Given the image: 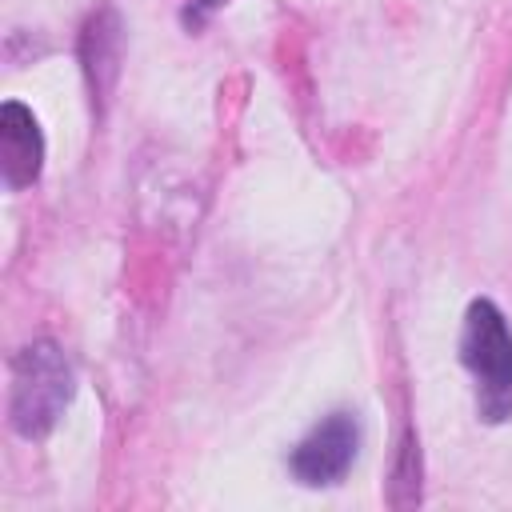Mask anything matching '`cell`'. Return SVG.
<instances>
[{"label":"cell","instance_id":"obj_4","mask_svg":"<svg viewBox=\"0 0 512 512\" xmlns=\"http://www.w3.org/2000/svg\"><path fill=\"white\" fill-rule=\"evenodd\" d=\"M0 168H4V188L12 192L28 188L44 168L40 124L20 100H4L0 108Z\"/></svg>","mask_w":512,"mask_h":512},{"label":"cell","instance_id":"obj_1","mask_svg":"<svg viewBox=\"0 0 512 512\" xmlns=\"http://www.w3.org/2000/svg\"><path fill=\"white\" fill-rule=\"evenodd\" d=\"M76 376L68 356L52 340H32L8 368V424L24 440H40L56 428L72 400Z\"/></svg>","mask_w":512,"mask_h":512},{"label":"cell","instance_id":"obj_3","mask_svg":"<svg viewBox=\"0 0 512 512\" xmlns=\"http://www.w3.org/2000/svg\"><path fill=\"white\" fill-rule=\"evenodd\" d=\"M360 448V420L352 412H328L288 456V468L300 484L308 488H324V484H340L344 472L352 468Z\"/></svg>","mask_w":512,"mask_h":512},{"label":"cell","instance_id":"obj_2","mask_svg":"<svg viewBox=\"0 0 512 512\" xmlns=\"http://www.w3.org/2000/svg\"><path fill=\"white\" fill-rule=\"evenodd\" d=\"M460 360L476 380L480 420L504 424L512 416V328L488 296L472 300L464 312Z\"/></svg>","mask_w":512,"mask_h":512}]
</instances>
